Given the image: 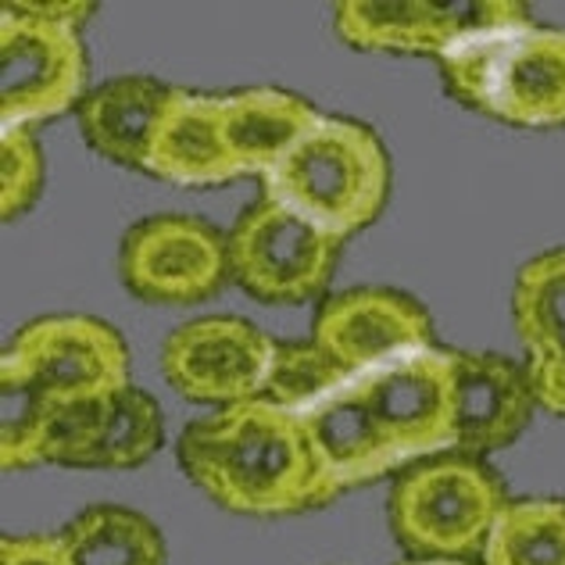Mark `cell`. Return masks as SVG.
<instances>
[{
    "label": "cell",
    "mask_w": 565,
    "mask_h": 565,
    "mask_svg": "<svg viewBox=\"0 0 565 565\" xmlns=\"http://www.w3.org/2000/svg\"><path fill=\"white\" fill-rule=\"evenodd\" d=\"M180 466L207 498L236 515H294L330 504L305 423L273 401H244L186 426Z\"/></svg>",
    "instance_id": "obj_1"
},
{
    "label": "cell",
    "mask_w": 565,
    "mask_h": 565,
    "mask_svg": "<svg viewBox=\"0 0 565 565\" xmlns=\"http://www.w3.org/2000/svg\"><path fill=\"white\" fill-rule=\"evenodd\" d=\"M386 190H391L386 147L365 122L340 115H322L279 158V166L262 175V198L290 207L340 244L376 222Z\"/></svg>",
    "instance_id": "obj_2"
},
{
    "label": "cell",
    "mask_w": 565,
    "mask_h": 565,
    "mask_svg": "<svg viewBox=\"0 0 565 565\" xmlns=\"http://www.w3.org/2000/svg\"><path fill=\"white\" fill-rule=\"evenodd\" d=\"M440 79L458 104L515 129L565 126V29H483L440 57Z\"/></svg>",
    "instance_id": "obj_3"
},
{
    "label": "cell",
    "mask_w": 565,
    "mask_h": 565,
    "mask_svg": "<svg viewBox=\"0 0 565 565\" xmlns=\"http://www.w3.org/2000/svg\"><path fill=\"white\" fill-rule=\"evenodd\" d=\"M504 504V487L487 466L469 455H440L397 476L386 515L408 555L466 562L469 555H483Z\"/></svg>",
    "instance_id": "obj_4"
},
{
    "label": "cell",
    "mask_w": 565,
    "mask_h": 565,
    "mask_svg": "<svg viewBox=\"0 0 565 565\" xmlns=\"http://www.w3.org/2000/svg\"><path fill=\"white\" fill-rule=\"evenodd\" d=\"M86 97V51L79 25L43 19L25 4L0 14V122L29 129L79 108Z\"/></svg>",
    "instance_id": "obj_5"
},
{
    "label": "cell",
    "mask_w": 565,
    "mask_h": 565,
    "mask_svg": "<svg viewBox=\"0 0 565 565\" xmlns=\"http://www.w3.org/2000/svg\"><path fill=\"white\" fill-rule=\"evenodd\" d=\"M230 276L265 305H301L333 276L340 241L273 198H258L226 236Z\"/></svg>",
    "instance_id": "obj_6"
},
{
    "label": "cell",
    "mask_w": 565,
    "mask_h": 565,
    "mask_svg": "<svg viewBox=\"0 0 565 565\" xmlns=\"http://www.w3.org/2000/svg\"><path fill=\"white\" fill-rule=\"evenodd\" d=\"M351 391L359 394L401 469L455 448L451 348H429L351 376Z\"/></svg>",
    "instance_id": "obj_7"
},
{
    "label": "cell",
    "mask_w": 565,
    "mask_h": 565,
    "mask_svg": "<svg viewBox=\"0 0 565 565\" xmlns=\"http://www.w3.org/2000/svg\"><path fill=\"white\" fill-rule=\"evenodd\" d=\"M279 340L233 316L193 319L161 344V373L175 394L201 405H244L265 397Z\"/></svg>",
    "instance_id": "obj_8"
},
{
    "label": "cell",
    "mask_w": 565,
    "mask_h": 565,
    "mask_svg": "<svg viewBox=\"0 0 565 565\" xmlns=\"http://www.w3.org/2000/svg\"><path fill=\"white\" fill-rule=\"evenodd\" d=\"M118 276L140 301L198 305L226 282L230 244L204 218L151 215L122 236Z\"/></svg>",
    "instance_id": "obj_9"
},
{
    "label": "cell",
    "mask_w": 565,
    "mask_h": 565,
    "mask_svg": "<svg viewBox=\"0 0 565 565\" xmlns=\"http://www.w3.org/2000/svg\"><path fill=\"white\" fill-rule=\"evenodd\" d=\"M530 8L519 0H458V4H426V0H344L333 8L337 36L354 51L391 54H434L444 57L458 40L483 29L526 25Z\"/></svg>",
    "instance_id": "obj_10"
},
{
    "label": "cell",
    "mask_w": 565,
    "mask_h": 565,
    "mask_svg": "<svg viewBox=\"0 0 565 565\" xmlns=\"http://www.w3.org/2000/svg\"><path fill=\"white\" fill-rule=\"evenodd\" d=\"M311 344L330 354L344 373L362 376L434 348V319L401 290L359 287L330 297L319 308Z\"/></svg>",
    "instance_id": "obj_11"
},
{
    "label": "cell",
    "mask_w": 565,
    "mask_h": 565,
    "mask_svg": "<svg viewBox=\"0 0 565 565\" xmlns=\"http://www.w3.org/2000/svg\"><path fill=\"white\" fill-rule=\"evenodd\" d=\"M22 362L54 401L100 397L129 386V348L108 322L90 316H43L11 337Z\"/></svg>",
    "instance_id": "obj_12"
},
{
    "label": "cell",
    "mask_w": 565,
    "mask_h": 565,
    "mask_svg": "<svg viewBox=\"0 0 565 565\" xmlns=\"http://www.w3.org/2000/svg\"><path fill=\"white\" fill-rule=\"evenodd\" d=\"M455 362V448L490 455L523 434L537 397L519 362L490 351H451Z\"/></svg>",
    "instance_id": "obj_13"
},
{
    "label": "cell",
    "mask_w": 565,
    "mask_h": 565,
    "mask_svg": "<svg viewBox=\"0 0 565 565\" xmlns=\"http://www.w3.org/2000/svg\"><path fill=\"white\" fill-rule=\"evenodd\" d=\"M143 172L190 190L233 183L241 169H236L226 129H222V97L190 94L175 86L172 100L161 111Z\"/></svg>",
    "instance_id": "obj_14"
},
{
    "label": "cell",
    "mask_w": 565,
    "mask_h": 565,
    "mask_svg": "<svg viewBox=\"0 0 565 565\" xmlns=\"http://www.w3.org/2000/svg\"><path fill=\"white\" fill-rule=\"evenodd\" d=\"M172 94L175 86H166L151 76H118L97 86L76 108L86 143L118 166L143 169L161 111H166Z\"/></svg>",
    "instance_id": "obj_15"
},
{
    "label": "cell",
    "mask_w": 565,
    "mask_h": 565,
    "mask_svg": "<svg viewBox=\"0 0 565 565\" xmlns=\"http://www.w3.org/2000/svg\"><path fill=\"white\" fill-rule=\"evenodd\" d=\"M319 111L305 97L276 86L222 94V129L241 175H265L279 158L319 122Z\"/></svg>",
    "instance_id": "obj_16"
},
{
    "label": "cell",
    "mask_w": 565,
    "mask_h": 565,
    "mask_svg": "<svg viewBox=\"0 0 565 565\" xmlns=\"http://www.w3.org/2000/svg\"><path fill=\"white\" fill-rule=\"evenodd\" d=\"M76 565H166V541L147 515L94 504L62 530Z\"/></svg>",
    "instance_id": "obj_17"
},
{
    "label": "cell",
    "mask_w": 565,
    "mask_h": 565,
    "mask_svg": "<svg viewBox=\"0 0 565 565\" xmlns=\"http://www.w3.org/2000/svg\"><path fill=\"white\" fill-rule=\"evenodd\" d=\"M512 319L530 359H565V247L519 269Z\"/></svg>",
    "instance_id": "obj_18"
},
{
    "label": "cell",
    "mask_w": 565,
    "mask_h": 565,
    "mask_svg": "<svg viewBox=\"0 0 565 565\" xmlns=\"http://www.w3.org/2000/svg\"><path fill=\"white\" fill-rule=\"evenodd\" d=\"M54 397L4 351L0 359V462L4 469H29L47 462V437Z\"/></svg>",
    "instance_id": "obj_19"
},
{
    "label": "cell",
    "mask_w": 565,
    "mask_h": 565,
    "mask_svg": "<svg viewBox=\"0 0 565 565\" xmlns=\"http://www.w3.org/2000/svg\"><path fill=\"white\" fill-rule=\"evenodd\" d=\"M161 434H166V426H161L158 401L129 383L104 401L97 434H94L90 451H86L83 469L140 466L161 448Z\"/></svg>",
    "instance_id": "obj_20"
},
{
    "label": "cell",
    "mask_w": 565,
    "mask_h": 565,
    "mask_svg": "<svg viewBox=\"0 0 565 565\" xmlns=\"http://www.w3.org/2000/svg\"><path fill=\"white\" fill-rule=\"evenodd\" d=\"M483 565H565V501H509L483 547Z\"/></svg>",
    "instance_id": "obj_21"
},
{
    "label": "cell",
    "mask_w": 565,
    "mask_h": 565,
    "mask_svg": "<svg viewBox=\"0 0 565 565\" xmlns=\"http://www.w3.org/2000/svg\"><path fill=\"white\" fill-rule=\"evenodd\" d=\"M351 373H344L330 354L319 351L316 344H287L279 340L276 348V362H273V376L265 386V401L287 408L294 415L308 412L311 405H319L322 397H330L337 386H344Z\"/></svg>",
    "instance_id": "obj_22"
},
{
    "label": "cell",
    "mask_w": 565,
    "mask_h": 565,
    "mask_svg": "<svg viewBox=\"0 0 565 565\" xmlns=\"http://www.w3.org/2000/svg\"><path fill=\"white\" fill-rule=\"evenodd\" d=\"M43 190V151L33 129L0 132V212L19 218Z\"/></svg>",
    "instance_id": "obj_23"
},
{
    "label": "cell",
    "mask_w": 565,
    "mask_h": 565,
    "mask_svg": "<svg viewBox=\"0 0 565 565\" xmlns=\"http://www.w3.org/2000/svg\"><path fill=\"white\" fill-rule=\"evenodd\" d=\"M0 565H76L68 544L57 537H4Z\"/></svg>",
    "instance_id": "obj_24"
},
{
    "label": "cell",
    "mask_w": 565,
    "mask_h": 565,
    "mask_svg": "<svg viewBox=\"0 0 565 565\" xmlns=\"http://www.w3.org/2000/svg\"><path fill=\"white\" fill-rule=\"evenodd\" d=\"M526 373L537 405L565 419V359H530Z\"/></svg>",
    "instance_id": "obj_25"
},
{
    "label": "cell",
    "mask_w": 565,
    "mask_h": 565,
    "mask_svg": "<svg viewBox=\"0 0 565 565\" xmlns=\"http://www.w3.org/2000/svg\"><path fill=\"white\" fill-rule=\"evenodd\" d=\"M401 565H469V562H423V558H408V562H401Z\"/></svg>",
    "instance_id": "obj_26"
}]
</instances>
